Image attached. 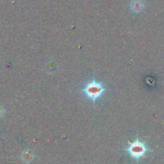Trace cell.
Wrapping results in <instances>:
<instances>
[{
	"instance_id": "obj_2",
	"label": "cell",
	"mask_w": 164,
	"mask_h": 164,
	"mask_svg": "<svg viewBox=\"0 0 164 164\" xmlns=\"http://www.w3.org/2000/svg\"><path fill=\"white\" fill-rule=\"evenodd\" d=\"M126 151L128 153L135 158H140L145 155L147 148L146 147L145 143L139 140H135L134 142L130 143L129 147H127Z\"/></svg>"
},
{
	"instance_id": "obj_4",
	"label": "cell",
	"mask_w": 164,
	"mask_h": 164,
	"mask_svg": "<svg viewBox=\"0 0 164 164\" xmlns=\"http://www.w3.org/2000/svg\"><path fill=\"white\" fill-rule=\"evenodd\" d=\"M4 112H5V111H4V109L2 108V107H0V118H2V117L3 116Z\"/></svg>"
},
{
	"instance_id": "obj_3",
	"label": "cell",
	"mask_w": 164,
	"mask_h": 164,
	"mask_svg": "<svg viewBox=\"0 0 164 164\" xmlns=\"http://www.w3.org/2000/svg\"><path fill=\"white\" fill-rule=\"evenodd\" d=\"M144 8V3L141 0H134L131 3V9L135 12H140Z\"/></svg>"
},
{
	"instance_id": "obj_1",
	"label": "cell",
	"mask_w": 164,
	"mask_h": 164,
	"mask_svg": "<svg viewBox=\"0 0 164 164\" xmlns=\"http://www.w3.org/2000/svg\"><path fill=\"white\" fill-rule=\"evenodd\" d=\"M105 91L104 85L95 80L87 82L82 89L84 95L93 102H95L98 99L101 97Z\"/></svg>"
}]
</instances>
